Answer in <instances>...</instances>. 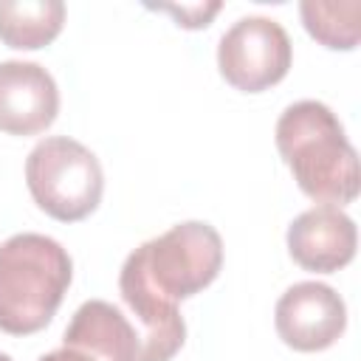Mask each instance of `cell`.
I'll use <instances>...</instances> for the list:
<instances>
[{
  "label": "cell",
  "instance_id": "1",
  "mask_svg": "<svg viewBox=\"0 0 361 361\" xmlns=\"http://www.w3.org/2000/svg\"><path fill=\"white\" fill-rule=\"evenodd\" d=\"M274 138L296 186L310 200L341 209L358 197V152L347 141L338 116L324 102L302 99L288 104L276 121Z\"/></svg>",
  "mask_w": 361,
  "mask_h": 361
},
{
  "label": "cell",
  "instance_id": "2",
  "mask_svg": "<svg viewBox=\"0 0 361 361\" xmlns=\"http://www.w3.org/2000/svg\"><path fill=\"white\" fill-rule=\"evenodd\" d=\"M223 268V240L214 226L186 220L138 245L121 265L118 290L149 305L178 302L209 288Z\"/></svg>",
  "mask_w": 361,
  "mask_h": 361
},
{
  "label": "cell",
  "instance_id": "3",
  "mask_svg": "<svg viewBox=\"0 0 361 361\" xmlns=\"http://www.w3.org/2000/svg\"><path fill=\"white\" fill-rule=\"evenodd\" d=\"M73 279L71 254L45 234L23 231L0 243V330L31 336L51 324Z\"/></svg>",
  "mask_w": 361,
  "mask_h": 361
},
{
  "label": "cell",
  "instance_id": "4",
  "mask_svg": "<svg viewBox=\"0 0 361 361\" xmlns=\"http://www.w3.org/2000/svg\"><path fill=\"white\" fill-rule=\"evenodd\" d=\"M25 183L34 203L59 223H76L96 212L104 192L99 158L68 135L42 138L25 158Z\"/></svg>",
  "mask_w": 361,
  "mask_h": 361
},
{
  "label": "cell",
  "instance_id": "5",
  "mask_svg": "<svg viewBox=\"0 0 361 361\" xmlns=\"http://www.w3.org/2000/svg\"><path fill=\"white\" fill-rule=\"evenodd\" d=\"M293 62V45L288 31L271 17H243L237 20L217 45L220 76L243 90L262 93L279 85Z\"/></svg>",
  "mask_w": 361,
  "mask_h": 361
},
{
  "label": "cell",
  "instance_id": "6",
  "mask_svg": "<svg viewBox=\"0 0 361 361\" xmlns=\"http://www.w3.org/2000/svg\"><path fill=\"white\" fill-rule=\"evenodd\" d=\"M274 324L290 350L322 353L341 338L347 327V305L324 282H296L279 296Z\"/></svg>",
  "mask_w": 361,
  "mask_h": 361
},
{
  "label": "cell",
  "instance_id": "7",
  "mask_svg": "<svg viewBox=\"0 0 361 361\" xmlns=\"http://www.w3.org/2000/svg\"><path fill=\"white\" fill-rule=\"evenodd\" d=\"M288 254L313 274H336L353 262L358 231L355 220L338 206H313L293 217L285 234Z\"/></svg>",
  "mask_w": 361,
  "mask_h": 361
},
{
  "label": "cell",
  "instance_id": "8",
  "mask_svg": "<svg viewBox=\"0 0 361 361\" xmlns=\"http://www.w3.org/2000/svg\"><path fill=\"white\" fill-rule=\"evenodd\" d=\"M59 90L54 76L23 59L0 62V130L8 135H37L54 124Z\"/></svg>",
  "mask_w": 361,
  "mask_h": 361
},
{
  "label": "cell",
  "instance_id": "9",
  "mask_svg": "<svg viewBox=\"0 0 361 361\" xmlns=\"http://www.w3.org/2000/svg\"><path fill=\"white\" fill-rule=\"evenodd\" d=\"M62 344L96 361H144V338L121 307L104 299L85 302L65 327Z\"/></svg>",
  "mask_w": 361,
  "mask_h": 361
},
{
  "label": "cell",
  "instance_id": "10",
  "mask_svg": "<svg viewBox=\"0 0 361 361\" xmlns=\"http://www.w3.org/2000/svg\"><path fill=\"white\" fill-rule=\"evenodd\" d=\"M65 25L62 0H3L0 3V42L17 51H37L51 45Z\"/></svg>",
  "mask_w": 361,
  "mask_h": 361
},
{
  "label": "cell",
  "instance_id": "11",
  "mask_svg": "<svg viewBox=\"0 0 361 361\" xmlns=\"http://www.w3.org/2000/svg\"><path fill=\"white\" fill-rule=\"evenodd\" d=\"M299 14L305 23V31L322 42L330 51H353L358 45L361 34V3L344 0V3H319L305 0L299 3Z\"/></svg>",
  "mask_w": 361,
  "mask_h": 361
},
{
  "label": "cell",
  "instance_id": "12",
  "mask_svg": "<svg viewBox=\"0 0 361 361\" xmlns=\"http://www.w3.org/2000/svg\"><path fill=\"white\" fill-rule=\"evenodd\" d=\"M155 11H166L175 17V23L180 28H206L212 23V17L223 8L220 3H189V6H149Z\"/></svg>",
  "mask_w": 361,
  "mask_h": 361
},
{
  "label": "cell",
  "instance_id": "13",
  "mask_svg": "<svg viewBox=\"0 0 361 361\" xmlns=\"http://www.w3.org/2000/svg\"><path fill=\"white\" fill-rule=\"evenodd\" d=\"M39 361H96V358H90V355H85V353H76V350H71V347H62V350H54V353L42 355Z\"/></svg>",
  "mask_w": 361,
  "mask_h": 361
},
{
  "label": "cell",
  "instance_id": "14",
  "mask_svg": "<svg viewBox=\"0 0 361 361\" xmlns=\"http://www.w3.org/2000/svg\"><path fill=\"white\" fill-rule=\"evenodd\" d=\"M0 361H11V355H6V353H0Z\"/></svg>",
  "mask_w": 361,
  "mask_h": 361
}]
</instances>
